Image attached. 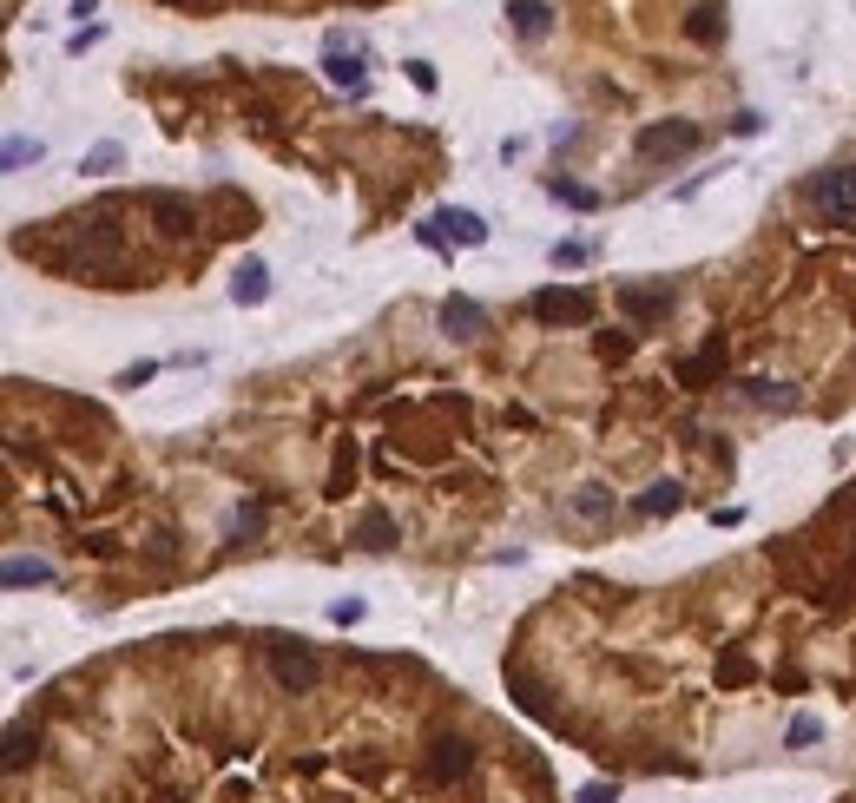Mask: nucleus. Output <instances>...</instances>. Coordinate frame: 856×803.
<instances>
[{
	"label": "nucleus",
	"mask_w": 856,
	"mask_h": 803,
	"mask_svg": "<svg viewBox=\"0 0 856 803\" xmlns=\"http://www.w3.org/2000/svg\"><path fill=\"white\" fill-rule=\"evenodd\" d=\"M112 211H126V205H119V198H106V205H99L93 218H73V244H80V264H86V277H93V270L126 264V237H119Z\"/></svg>",
	"instance_id": "f257e3e1"
},
{
	"label": "nucleus",
	"mask_w": 856,
	"mask_h": 803,
	"mask_svg": "<svg viewBox=\"0 0 856 803\" xmlns=\"http://www.w3.org/2000/svg\"><path fill=\"white\" fill-rule=\"evenodd\" d=\"M422 771H428V784H461V777L475 771V738H461V731H435V738H428Z\"/></svg>",
	"instance_id": "f03ea898"
},
{
	"label": "nucleus",
	"mask_w": 856,
	"mask_h": 803,
	"mask_svg": "<svg viewBox=\"0 0 856 803\" xmlns=\"http://www.w3.org/2000/svg\"><path fill=\"white\" fill-rule=\"evenodd\" d=\"M264 659H270V678L284 692H310L317 685V652L297 646V639H264Z\"/></svg>",
	"instance_id": "7ed1b4c3"
},
{
	"label": "nucleus",
	"mask_w": 856,
	"mask_h": 803,
	"mask_svg": "<svg viewBox=\"0 0 856 803\" xmlns=\"http://www.w3.org/2000/svg\"><path fill=\"white\" fill-rule=\"evenodd\" d=\"M804 198L824 218H856V165H830V172H817L804 185Z\"/></svg>",
	"instance_id": "20e7f679"
},
{
	"label": "nucleus",
	"mask_w": 856,
	"mask_h": 803,
	"mask_svg": "<svg viewBox=\"0 0 856 803\" xmlns=\"http://www.w3.org/2000/svg\"><path fill=\"white\" fill-rule=\"evenodd\" d=\"M698 145H705V132H698L692 119H666V126L639 132V158H652V165H659V158H685V152H698Z\"/></svg>",
	"instance_id": "39448f33"
},
{
	"label": "nucleus",
	"mask_w": 856,
	"mask_h": 803,
	"mask_svg": "<svg viewBox=\"0 0 856 803\" xmlns=\"http://www.w3.org/2000/svg\"><path fill=\"white\" fill-rule=\"evenodd\" d=\"M527 310L540 316V323H593V297L587 290H560V284H547V290H534V303H527Z\"/></svg>",
	"instance_id": "423d86ee"
},
{
	"label": "nucleus",
	"mask_w": 856,
	"mask_h": 803,
	"mask_svg": "<svg viewBox=\"0 0 856 803\" xmlns=\"http://www.w3.org/2000/svg\"><path fill=\"white\" fill-rule=\"evenodd\" d=\"M145 211H152L159 237H191V231H198V205L178 198V191H145Z\"/></svg>",
	"instance_id": "0eeeda50"
},
{
	"label": "nucleus",
	"mask_w": 856,
	"mask_h": 803,
	"mask_svg": "<svg viewBox=\"0 0 856 803\" xmlns=\"http://www.w3.org/2000/svg\"><path fill=\"white\" fill-rule=\"evenodd\" d=\"M613 303L633 316V323H659V316L672 310V284H666V277H659V284H619Z\"/></svg>",
	"instance_id": "6e6552de"
},
{
	"label": "nucleus",
	"mask_w": 856,
	"mask_h": 803,
	"mask_svg": "<svg viewBox=\"0 0 856 803\" xmlns=\"http://www.w3.org/2000/svg\"><path fill=\"white\" fill-rule=\"evenodd\" d=\"M435 316H442L448 343H475V336L488 330V310H481L475 297H442V310H435Z\"/></svg>",
	"instance_id": "1a4fd4ad"
},
{
	"label": "nucleus",
	"mask_w": 856,
	"mask_h": 803,
	"mask_svg": "<svg viewBox=\"0 0 856 803\" xmlns=\"http://www.w3.org/2000/svg\"><path fill=\"white\" fill-rule=\"evenodd\" d=\"M738 395H745L751 409H777V415H791L804 395H797V382H784V376H745L738 382Z\"/></svg>",
	"instance_id": "9d476101"
},
{
	"label": "nucleus",
	"mask_w": 856,
	"mask_h": 803,
	"mask_svg": "<svg viewBox=\"0 0 856 803\" xmlns=\"http://www.w3.org/2000/svg\"><path fill=\"white\" fill-rule=\"evenodd\" d=\"M264 297H270V270L257 264V257H244V264L231 270V303H238V310H257Z\"/></svg>",
	"instance_id": "9b49d317"
},
{
	"label": "nucleus",
	"mask_w": 856,
	"mask_h": 803,
	"mask_svg": "<svg viewBox=\"0 0 856 803\" xmlns=\"http://www.w3.org/2000/svg\"><path fill=\"white\" fill-rule=\"evenodd\" d=\"M435 224H442V237L461 244V251H481V244H488V224H481L475 211H435Z\"/></svg>",
	"instance_id": "f8f14e48"
},
{
	"label": "nucleus",
	"mask_w": 856,
	"mask_h": 803,
	"mask_svg": "<svg viewBox=\"0 0 856 803\" xmlns=\"http://www.w3.org/2000/svg\"><path fill=\"white\" fill-rule=\"evenodd\" d=\"M508 27L521 33V40H547V27H554V7H547V0H508Z\"/></svg>",
	"instance_id": "ddd939ff"
},
{
	"label": "nucleus",
	"mask_w": 856,
	"mask_h": 803,
	"mask_svg": "<svg viewBox=\"0 0 856 803\" xmlns=\"http://www.w3.org/2000/svg\"><path fill=\"white\" fill-rule=\"evenodd\" d=\"M323 73H330V86H363V53L356 47H343V40H330V53H323Z\"/></svg>",
	"instance_id": "4468645a"
},
{
	"label": "nucleus",
	"mask_w": 856,
	"mask_h": 803,
	"mask_svg": "<svg viewBox=\"0 0 856 803\" xmlns=\"http://www.w3.org/2000/svg\"><path fill=\"white\" fill-rule=\"evenodd\" d=\"M685 33H692L698 47H718V40H725V7H718V0H698L692 14H685Z\"/></svg>",
	"instance_id": "2eb2a0df"
},
{
	"label": "nucleus",
	"mask_w": 856,
	"mask_h": 803,
	"mask_svg": "<svg viewBox=\"0 0 856 803\" xmlns=\"http://www.w3.org/2000/svg\"><path fill=\"white\" fill-rule=\"evenodd\" d=\"M349 540H356L363 553H382V547H396V520H389V514L376 507V514H363L356 527H349Z\"/></svg>",
	"instance_id": "dca6fc26"
},
{
	"label": "nucleus",
	"mask_w": 856,
	"mask_h": 803,
	"mask_svg": "<svg viewBox=\"0 0 856 803\" xmlns=\"http://www.w3.org/2000/svg\"><path fill=\"white\" fill-rule=\"evenodd\" d=\"M567 514L573 520H613L619 501H613V488H580V494H567Z\"/></svg>",
	"instance_id": "f3484780"
},
{
	"label": "nucleus",
	"mask_w": 856,
	"mask_h": 803,
	"mask_svg": "<svg viewBox=\"0 0 856 803\" xmlns=\"http://www.w3.org/2000/svg\"><path fill=\"white\" fill-rule=\"evenodd\" d=\"M718 369H725V343H718V336H712V343L698 349L692 363H679V382H692V389H705V382H712Z\"/></svg>",
	"instance_id": "a211bd4d"
},
{
	"label": "nucleus",
	"mask_w": 856,
	"mask_h": 803,
	"mask_svg": "<svg viewBox=\"0 0 856 803\" xmlns=\"http://www.w3.org/2000/svg\"><path fill=\"white\" fill-rule=\"evenodd\" d=\"M40 751V725H14L7 731V751H0V764L7 771H27V757Z\"/></svg>",
	"instance_id": "6ab92c4d"
},
{
	"label": "nucleus",
	"mask_w": 856,
	"mask_h": 803,
	"mask_svg": "<svg viewBox=\"0 0 856 803\" xmlns=\"http://www.w3.org/2000/svg\"><path fill=\"white\" fill-rule=\"evenodd\" d=\"M685 507V488L679 481H652L646 494H639V514H679Z\"/></svg>",
	"instance_id": "aec40b11"
},
{
	"label": "nucleus",
	"mask_w": 856,
	"mask_h": 803,
	"mask_svg": "<svg viewBox=\"0 0 856 803\" xmlns=\"http://www.w3.org/2000/svg\"><path fill=\"white\" fill-rule=\"evenodd\" d=\"M119 165H126V145H112V139L93 145V152L80 158V172H86V178H106V172H119Z\"/></svg>",
	"instance_id": "412c9836"
},
{
	"label": "nucleus",
	"mask_w": 856,
	"mask_h": 803,
	"mask_svg": "<svg viewBox=\"0 0 856 803\" xmlns=\"http://www.w3.org/2000/svg\"><path fill=\"white\" fill-rule=\"evenodd\" d=\"M0 580H7V586H40V580H53V567H47V560H27V553H14Z\"/></svg>",
	"instance_id": "4be33fe9"
},
{
	"label": "nucleus",
	"mask_w": 856,
	"mask_h": 803,
	"mask_svg": "<svg viewBox=\"0 0 856 803\" xmlns=\"http://www.w3.org/2000/svg\"><path fill=\"white\" fill-rule=\"evenodd\" d=\"M560 198V205H573V211H593L600 205V191H587V185H573V178H554V185H547Z\"/></svg>",
	"instance_id": "5701e85b"
},
{
	"label": "nucleus",
	"mask_w": 856,
	"mask_h": 803,
	"mask_svg": "<svg viewBox=\"0 0 856 803\" xmlns=\"http://www.w3.org/2000/svg\"><path fill=\"white\" fill-rule=\"evenodd\" d=\"M40 152H47L40 139H7V152H0V165H7V172H20V165H40Z\"/></svg>",
	"instance_id": "b1692460"
},
{
	"label": "nucleus",
	"mask_w": 856,
	"mask_h": 803,
	"mask_svg": "<svg viewBox=\"0 0 856 803\" xmlns=\"http://www.w3.org/2000/svg\"><path fill=\"white\" fill-rule=\"evenodd\" d=\"M745 678H751L745 652H725V659H718V685H745Z\"/></svg>",
	"instance_id": "393cba45"
},
{
	"label": "nucleus",
	"mask_w": 856,
	"mask_h": 803,
	"mask_svg": "<svg viewBox=\"0 0 856 803\" xmlns=\"http://www.w3.org/2000/svg\"><path fill=\"white\" fill-rule=\"evenodd\" d=\"M257 527H264V507H257V501H251V507H238V514H231V540H251V534H257Z\"/></svg>",
	"instance_id": "a878e982"
},
{
	"label": "nucleus",
	"mask_w": 856,
	"mask_h": 803,
	"mask_svg": "<svg viewBox=\"0 0 856 803\" xmlns=\"http://www.w3.org/2000/svg\"><path fill=\"white\" fill-rule=\"evenodd\" d=\"M152 376H159V363H132V369H119L112 382H119V389H139V382H152Z\"/></svg>",
	"instance_id": "bb28decb"
},
{
	"label": "nucleus",
	"mask_w": 856,
	"mask_h": 803,
	"mask_svg": "<svg viewBox=\"0 0 856 803\" xmlns=\"http://www.w3.org/2000/svg\"><path fill=\"white\" fill-rule=\"evenodd\" d=\"M587 264V244H554V270H580Z\"/></svg>",
	"instance_id": "cd10ccee"
},
{
	"label": "nucleus",
	"mask_w": 856,
	"mask_h": 803,
	"mask_svg": "<svg viewBox=\"0 0 856 803\" xmlns=\"http://www.w3.org/2000/svg\"><path fill=\"white\" fill-rule=\"evenodd\" d=\"M824 738V725H817V718H791V744H817Z\"/></svg>",
	"instance_id": "c85d7f7f"
},
{
	"label": "nucleus",
	"mask_w": 856,
	"mask_h": 803,
	"mask_svg": "<svg viewBox=\"0 0 856 803\" xmlns=\"http://www.w3.org/2000/svg\"><path fill=\"white\" fill-rule=\"evenodd\" d=\"M330 619H336V626H356V619H363V599H336Z\"/></svg>",
	"instance_id": "c756f323"
},
{
	"label": "nucleus",
	"mask_w": 856,
	"mask_h": 803,
	"mask_svg": "<svg viewBox=\"0 0 856 803\" xmlns=\"http://www.w3.org/2000/svg\"><path fill=\"white\" fill-rule=\"evenodd\" d=\"M626 349H633V336H613V330H606V336H600V356H606V363H619V356H626Z\"/></svg>",
	"instance_id": "7c9ffc66"
},
{
	"label": "nucleus",
	"mask_w": 856,
	"mask_h": 803,
	"mask_svg": "<svg viewBox=\"0 0 856 803\" xmlns=\"http://www.w3.org/2000/svg\"><path fill=\"white\" fill-rule=\"evenodd\" d=\"M409 79H415V86H422V93H435V86H442V79H435V66H428V60H409Z\"/></svg>",
	"instance_id": "2f4dec72"
},
{
	"label": "nucleus",
	"mask_w": 856,
	"mask_h": 803,
	"mask_svg": "<svg viewBox=\"0 0 856 803\" xmlns=\"http://www.w3.org/2000/svg\"><path fill=\"white\" fill-rule=\"evenodd\" d=\"M580 803H619V790L613 784H587V790H580Z\"/></svg>",
	"instance_id": "473e14b6"
},
{
	"label": "nucleus",
	"mask_w": 856,
	"mask_h": 803,
	"mask_svg": "<svg viewBox=\"0 0 856 803\" xmlns=\"http://www.w3.org/2000/svg\"><path fill=\"white\" fill-rule=\"evenodd\" d=\"M93 7H99V0H73V14H93Z\"/></svg>",
	"instance_id": "72a5a7b5"
},
{
	"label": "nucleus",
	"mask_w": 856,
	"mask_h": 803,
	"mask_svg": "<svg viewBox=\"0 0 856 803\" xmlns=\"http://www.w3.org/2000/svg\"><path fill=\"white\" fill-rule=\"evenodd\" d=\"M172 7H211V0H172Z\"/></svg>",
	"instance_id": "f704fd0d"
}]
</instances>
